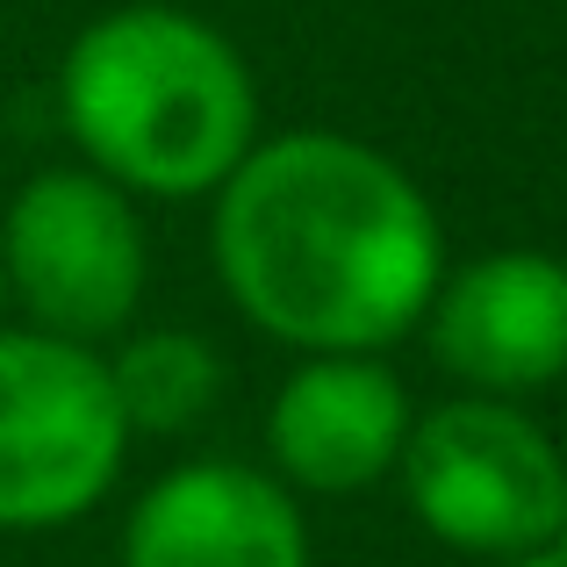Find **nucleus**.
I'll use <instances>...</instances> for the list:
<instances>
[{"instance_id": "4", "label": "nucleus", "mask_w": 567, "mask_h": 567, "mask_svg": "<svg viewBox=\"0 0 567 567\" xmlns=\"http://www.w3.org/2000/svg\"><path fill=\"white\" fill-rule=\"evenodd\" d=\"M130 424L109 360L51 331H0V532L80 525L115 488Z\"/></svg>"}, {"instance_id": "3", "label": "nucleus", "mask_w": 567, "mask_h": 567, "mask_svg": "<svg viewBox=\"0 0 567 567\" xmlns=\"http://www.w3.org/2000/svg\"><path fill=\"white\" fill-rule=\"evenodd\" d=\"M395 474L416 525L453 554L525 560L567 539V460L517 402L453 395L424 410Z\"/></svg>"}, {"instance_id": "10", "label": "nucleus", "mask_w": 567, "mask_h": 567, "mask_svg": "<svg viewBox=\"0 0 567 567\" xmlns=\"http://www.w3.org/2000/svg\"><path fill=\"white\" fill-rule=\"evenodd\" d=\"M503 567H567V546H546V554H525V560H503Z\"/></svg>"}, {"instance_id": "2", "label": "nucleus", "mask_w": 567, "mask_h": 567, "mask_svg": "<svg viewBox=\"0 0 567 567\" xmlns=\"http://www.w3.org/2000/svg\"><path fill=\"white\" fill-rule=\"evenodd\" d=\"M58 115L123 194H216L259 144V86L216 22L166 0L109 8L65 43Z\"/></svg>"}, {"instance_id": "5", "label": "nucleus", "mask_w": 567, "mask_h": 567, "mask_svg": "<svg viewBox=\"0 0 567 567\" xmlns=\"http://www.w3.org/2000/svg\"><path fill=\"white\" fill-rule=\"evenodd\" d=\"M0 274L8 302L29 309V331L101 346L130 331L152 251L115 181H101L94 166H43L14 187L0 216Z\"/></svg>"}, {"instance_id": "6", "label": "nucleus", "mask_w": 567, "mask_h": 567, "mask_svg": "<svg viewBox=\"0 0 567 567\" xmlns=\"http://www.w3.org/2000/svg\"><path fill=\"white\" fill-rule=\"evenodd\" d=\"M431 360L467 395H539L567 374V259L482 251L453 266L424 309Z\"/></svg>"}, {"instance_id": "7", "label": "nucleus", "mask_w": 567, "mask_h": 567, "mask_svg": "<svg viewBox=\"0 0 567 567\" xmlns=\"http://www.w3.org/2000/svg\"><path fill=\"white\" fill-rule=\"evenodd\" d=\"M123 567H309V525L280 474L187 460L130 503Z\"/></svg>"}, {"instance_id": "11", "label": "nucleus", "mask_w": 567, "mask_h": 567, "mask_svg": "<svg viewBox=\"0 0 567 567\" xmlns=\"http://www.w3.org/2000/svg\"><path fill=\"white\" fill-rule=\"evenodd\" d=\"M0 309H8V274H0Z\"/></svg>"}, {"instance_id": "9", "label": "nucleus", "mask_w": 567, "mask_h": 567, "mask_svg": "<svg viewBox=\"0 0 567 567\" xmlns=\"http://www.w3.org/2000/svg\"><path fill=\"white\" fill-rule=\"evenodd\" d=\"M109 388H115V410H123L130 439L137 431H187L216 402L223 360L202 331H137L115 346Z\"/></svg>"}, {"instance_id": "8", "label": "nucleus", "mask_w": 567, "mask_h": 567, "mask_svg": "<svg viewBox=\"0 0 567 567\" xmlns=\"http://www.w3.org/2000/svg\"><path fill=\"white\" fill-rule=\"evenodd\" d=\"M410 424V395L381 360L323 352L280 381L274 410H266V453L288 488L352 496V488H374L381 474H395Z\"/></svg>"}, {"instance_id": "1", "label": "nucleus", "mask_w": 567, "mask_h": 567, "mask_svg": "<svg viewBox=\"0 0 567 567\" xmlns=\"http://www.w3.org/2000/svg\"><path fill=\"white\" fill-rule=\"evenodd\" d=\"M208 251L266 338L374 360L424 323L445 280V237L424 187L388 152L338 130H280L216 187Z\"/></svg>"}]
</instances>
